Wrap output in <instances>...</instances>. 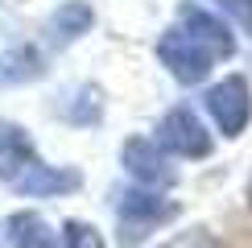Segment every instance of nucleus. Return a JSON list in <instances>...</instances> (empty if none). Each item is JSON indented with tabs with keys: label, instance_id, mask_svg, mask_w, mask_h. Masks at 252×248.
<instances>
[{
	"label": "nucleus",
	"instance_id": "obj_1",
	"mask_svg": "<svg viewBox=\"0 0 252 248\" xmlns=\"http://www.w3.org/2000/svg\"><path fill=\"white\" fill-rule=\"evenodd\" d=\"M116 211H120V244H141L157 223L174 219L178 207L157 190H124L116 199Z\"/></svg>",
	"mask_w": 252,
	"mask_h": 248
},
{
	"label": "nucleus",
	"instance_id": "obj_10",
	"mask_svg": "<svg viewBox=\"0 0 252 248\" xmlns=\"http://www.w3.org/2000/svg\"><path fill=\"white\" fill-rule=\"evenodd\" d=\"M46 75V58L37 46H13L0 54V87H21Z\"/></svg>",
	"mask_w": 252,
	"mask_h": 248
},
{
	"label": "nucleus",
	"instance_id": "obj_2",
	"mask_svg": "<svg viewBox=\"0 0 252 248\" xmlns=\"http://www.w3.org/2000/svg\"><path fill=\"white\" fill-rule=\"evenodd\" d=\"M157 58L165 62V70H170L178 83H203L207 70H211V62H215L190 33H182L178 25L161 33V41H157Z\"/></svg>",
	"mask_w": 252,
	"mask_h": 248
},
{
	"label": "nucleus",
	"instance_id": "obj_3",
	"mask_svg": "<svg viewBox=\"0 0 252 248\" xmlns=\"http://www.w3.org/2000/svg\"><path fill=\"white\" fill-rule=\"evenodd\" d=\"M157 145L174 157H207L211 153V132L203 128V120L190 108H174L157 124Z\"/></svg>",
	"mask_w": 252,
	"mask_h": 248
},
{
	"label": "nucleus",
	"instance_id": "obj_6",
	"mask_svg": "<svg viewBox=\"0 0 252 248\" xmlns=\"http://www.w3.org/2000/svg\"><path fill=\"white\" fill-rule=\"evenodd\" d=\"M178 29L190 33L211 58H232L236 54V37L227 33V25L215 21L207 8H198V4H182V8H178Z\"/></svg>",
	"mask_w": 252,
	"mask_h": 248
},
{
	"label": "nucleus",
	"instance_id": "obj_9",
	"mask_svg": "<svg viewBox=\"0 0 252 248\" xmlns=\"http://www.w3.org/2000/svg\"><path fill=\"white\" fill-rule=\"evenodd\" d=\"M79 186H83V174H79V170L37 161L33 170L21 178L17 194H29V199H58V194H70V190H79Z\"/></svg>",
	"mask_w": 252,
	"mask_h": 248
},
{
	"label": "nucleus",
	"instance_id": "obj_11",
	"mask_svg": "<svg viewBox=\"0 0 252 248\" xmlns=\"http://www.w3.org/2000/svg\"><path fill=\"white\" fill-rule=\"evenodd\" d=\"M4 227H8V240H13V248H58L54 227L41 219L37 211H17V215H8Z\"/></svg>",
	"mask_w": 252,
	"mask_h": 248
},
{
	"label": "nucleus",
	"instance_id": "obj_5",
	"mask_svg": "<svg viewBox=\"0 0 252 248\" xmlns=\"http://www.w3.org/2000/svg\"><path fill=\"white\" fill-rule=\"evenodd\" d=\"M120 161H124V170H128L132 178L145 186V190H157V186L165 190V186L178 182V170L170 165V157L161 153V145H153V141H145V137L124 141Z\"/></svg>",
	"mask_w": 252,
	"mask_h": 248
},
{
	"label": "nucleus",
	"instance_id": "obj_8",
	"mask_svg": "<svg viewBox=\"0 0 252 248\" xmlns=\"http://www.w3.org/2000/svg\"><path fill=\"white\" fill-rule=\"evenodd\" d=\"M91 25H95V13H91L87 0H66V4H58L54 13H50V21H46V46L50 50H66L70 41H79Z\"/></svg>",
	"mask_w": 252,
	"mask_h": 248
},
{
	"label": "nucleus",
	"instance_id": "obj_12",
	"mask_svg": "<svg viewBox=\"0 0 252 248\" xmlns=\"http://www.w3.org/2000/svg\"><path fill=\"white\" fill-rule=\"evenodd\" d=\"M75 99H79V103H70V108H66V120H70V124H99V112H103L99 87H79Z\"/></svg>",
	"mask_w": 252,
	"mask_h": 248
},
{
	"label": "nucleus",
	"instance_id": "obj_13",
	"mask_svg": "<svg viewBox=\"0 0 252 248\" xmlns=\"http://www.w3.org/2000/svg\"><path fill=\"white\" fill-rule=\"evenodd\" d=\"M62 248H103V236H99V227H91L83 219H70L62 227Z\"/></svg>",
	"mask_w": 252,
	"mask_h": 248
},
{
	"label": "nucleus",
	"instance_id": "obj_4",
	"mask_svg": "<svg viewBox=\"0 0 252 248\" xmlns=\"http://www.w3.org/2000/svg\"><path fill=\"white\" fill-rule=\"evenodd\" d=\"M207 112H211V120L219 124L223 137H240L244 124H248V116H252L248 83L240 79V75H227L223 83H215V87L207 91Z\"/></svg>",
	"mask_w": 252,
	"mask_h": 248
},
{
	"label": "nucleus",
	"instance_id": "obj_14",
	"mask_svg": "<svg viewBox=\"0 0 252 248\" xmlns=\"http://www.w3.org/2000/svg\"><path fill=\"white\" fill-rule=\"evenodd\" d=\"M219 8H223L227 17L236 21V25H244L248 33H252V0H215Z\"/></svg>",
	"mask_w": 252,
	"mask_h": 248
},
{
	"label": "nucleus",
	"instance_id": "obj_15",
	"mask_svg": "<svg viewBox=\"0 0 252 248\" xmlns=\"http://www.w3.org/2000/svg\"><path fill=\"white\" fill-rule=\"evenodd\" d=\"M248 203H252V178H248Z\"/></svg>",
	"mask_w": 252,
	"mask_h": 248
},
{
	"label": "nucleus",
	"instance_id": "obj_7",
	"mask_svg": "<svg viewBox=\"0 0 252 248\" xmlns=\"http://www.w3.org/2000/svg\"><path fill=\"white\" fill-rule=\"evenodd\" d=\"M37 161H41V157H37L33 141H29V132L21 128V124L0 120V182H8V186L17 190L21 178H25Z\"/></svg>",
	"mask_w": 252,
	"mask_h": 248
}]
</instances>
